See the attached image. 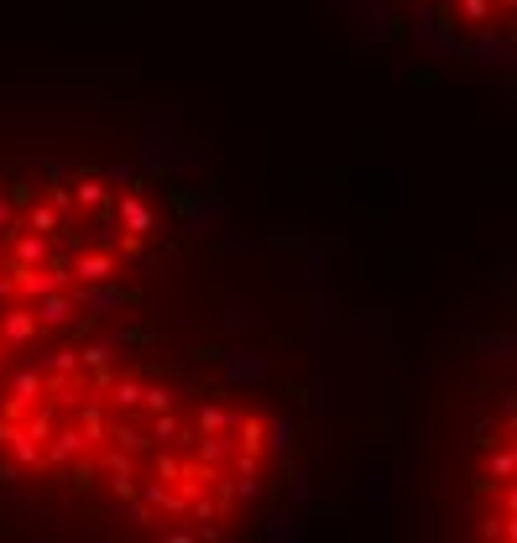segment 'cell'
<instances>
[{"label": "cell", "instance_id": "cell-8", "mask_svg": "<svg viewBox=\"0 0 517 543\" xmlns=\"http://www.w3.org/2000/svg\"><path fill=\"white\" fill-rule=\"evenodd\" d=\"M513 470H517L513 439H502V444H486V460H481V486H486V491L513 486Z\"/></svg>", "mask_w": 517, "mask_h": 543}, {"label": "cell", "instance_id": "cell-1", "mask_svg": "<svg viewBox=\"0 0 517 543\" xmlns=\"http://www.w3.org/2000/svg\"><path fill=\"white\" fill-rule=\"evenodd\" d=\"M115 272H120V251H115L110 241H100V246H89V251H79L68 262L73 287H100V282H110Z\"/></svg>", "mask_w": 517, "mask_h": 543}, {"label": "cell", "instance_id": "cell-18", "mask_svg": "<svg viewBox=\"0 0 517 543\" xmlns=\"http://www.w3.org/2000/svg\"><path fill=\"white\" fill-rule=\"evenodd\" d=\"M0 293H5V267H0Z\"/></svg>", "mask_w": 517, "mask_h": 543}, {"label": "cell", "instance_id": "cell-11", "mask_svg": "<svg viewBox=\"0 0 517 543\" xmlns=\"http://www.w3.org/2000/svg\"><path fill=\"white\" fill-rule=\"evenodd\" d=\"M5 455L16 460V470H42V444L27 434V429H16L11 444H5Z\"/></svg>", "mask_w": 517, "mask_h": 543}, {"label": "cell", "instance_id": "cell-3", "mask_svg": "<svg viewBox=\"0 0 517 543\" xmlns=\"http://www.w3.org/2000/svg\"><path fill=\"white\" fill-rule=\"evenodd\" d=\"M32 314H37V329L73 325V314H79V287H53V293L32 298Z\"/></svg>", "mask_w": 517, "mask_h": 543}, {"label": "cell", "instance_id": "cell-9", "mask_svg": "<svg viewBox=\"0 0 517 543\" xmlns=\"http://www.w3.org/2000/svg\"><path fill=\"white\" fill-rule=\"evenodd\" d=\"M53 256V241L48 235H37V230H11V262L16 267H37V262H48Z\"/></svg>", "mask_w": 517, "mask_h": 543}, {"label": "cell", "instance_id": "cell-10", "mask_svg": "<svg viewBox=\"0 0 517 543\" xmlns=\"http://www.w3.org/2000/svg\"><path fill=\"white\" fill-rule=\"evenodd\" d=\"M235 418H240V413H235V408H220V402H199V408H194V429H199V434H230Z\"/></svg>", "mask_w": 517, "mask_h": 543}, {"label": "cell", "instance_id": "cell-14", "mask_svg": "<svg viewBox=\"0 0 517 543\" xmlns=\"http://www.w3.org/2000/svg\"><path fill=\"white\" fill-rule=\"evenodd\" d=\"M79 371V350H53L48 356V366H42V377L53 381V377H73Z\"/></svg>", "mask_w": 517, "mask_h": 543}, {"label": "cell", "instance_id": "cell-16", "mask_svg": "<svg viewBox=\"0 0 517 543\" xmlns=\"http://www.w3.org/2000/svg\"><path fill=\"white\" fill-rule=\"evenodd\" d=\"M11 230H16V204L0 194V235H11Z\"/></svg>", "mask_w": 517, "mask_h": 543}, {"label": "cell", "instance_id": "cell-15", "mask_svg": "<svg viewBox=\"0 0 517 543\" xmlns=\"http://www.w3.org/2000/svg\"><path fill=\"white\" fill-rule=\"evenodd\" d=\"M105 361H110L105 345H84V350H79V371H105Z\"/></svg>", "mask_w": 517, "mask_h": 543}, {"label": "cell", "instance_id": "cell-17", "mask_svg": "<svg viewBox=\"0 0 517 543\" xmlns=\"http://www.w3.org/2000/svg\"><path fill=\"white\" fill-rule=\"evenodd\" d=\"M16 429H21V424H16V418H5V413H0V449H5V444H11V434H16Z\"/></svg>", "mask_w": 517, "mask_h": 543}, {"label": "cell", "instance_id": "cell-5", "mask_svg": "<svg viewBox=\"0 0 517 543\" xmlns=\"http://www.w3.org/2000/svg\"><path fill=\"white\" fill-rule=\"evenodd\" d=\"M68 194H73V215H105L110 210V178H100V172H79L68 183Z\"/></svg>", "mask_w": 517, "mask_h": 543}, {"label": "cell", "instance_id": "cell-13", "mask_svg": "<svg viewBox=\"0 0 517 543\" xmlns=\"http://www.w3.org/2000/svg\"><path fill=\"white\" fill-rule=\"evenodd\" d=\"M455 16L470 27H486V21H497V5L491 0H455Z\"/></svg>", "mask_w": 517, "mask_h": 543}, {"label": "cell", "instance_id": "cell-2", "mask_svg": "<svg viewBox=\"0 0 517 543\" xmlns=\"http://www.w3.org/2000/svg\"><path fill=\"white\" fill-rule=\"evenodd\" d=\"M42 397H48V377H42L37 366H21L16 381H11V397H5V408H0V413L21 424V413H27V408H37Z\"/></svg>", "mask_w": 517, "mask_h": 543}, {"label": "cell", "instance_id": "cell-6", "mask_svg": "<svg viewBox=\"0 0 517 543\" xmlns=\"http://www.w3.org/2000/svg\"><path fill=\"white\" fill-rule=\"evenodd\" d=\"M115 219H120V230H125L131 241H147V235L157 230V215H152V204H147L141 194H120V199H115Z\"/></svg>", "mask_w": 517, "mask_h": 543}, {"label": "cell", "instance_id": "cell-4", "mask_svg": "<svg viewBox=\"0 0 517 543\" xmlns=\"http://www.w3.org/2000/svg\"><path fill=\"white\" fill-rule=\"evenodd\" d=\"M37 340V314H32V303H11V309H0V345L5 350H27Z\"/></svg>", "mask_w": 517, "mask_h": 543}, {"label": "cell", "instance_id": "cell-12", "mask_svg": "<svg viewBox=\"0 0 517 543\" xmlns=\"http://www.w3.org/2000/svg\"><path fill=\"white\" fill-rule=\"evenodd\" d=\"M178 408V392L157 386V381H141V413H172Z\"/></svg>", "mask_w": 517, "mask_h": 543}, {"label": "cell", "instance_id": "cell-7", "mask_svg": "<svg viewBox=\"0 0 517 543\" xmlns=\"http://www.w3.org/2000/svg\"><path fill=\"white\" fill-rule=\"evenodd\" d=\"M100 397H105V408H110L115 418H136L141 413V377H115L100 386Z\"/></svg>", "mask_w": 517, "mask_h": 543}]
</instances>
